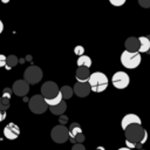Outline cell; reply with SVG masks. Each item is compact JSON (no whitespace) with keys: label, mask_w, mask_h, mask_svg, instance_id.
<instances>
[{"label":"cell","mask_w":150,"mask_h":150,"mask_svg":"<svg viewBox=\"0 0 150 150\" xmlns=\"http://www.w3.org/2000/svg\"><path fill=\"white\" fill-rule=\"evenodd\" d=\"M12 91L16 96H26L29 91V84L25 80H16L13 83Z\"/></svg>","instance_id":"cell-9"},{"label":"cell","mask_w":150,"mask_h":150,"mask_svg":"<svg viewBox=\"0 0 150 150\" xmlns=\"http://www.w3.org/2000/svg\"><path fill=\"white\" fill-rule=\"evenodd\" d=\"M77 66L79 67H87V68H90L91 67V59L88 56V55H81L79 56L77 59Z\"/></svg>","instance_id":"cell-17"},{"label":"cell","mask_w":150,"mask_h":150,"mask_svg":"<svg viewBox=\"0 0 150 150\" xmlns=\"http://www.w3.org/2000/svg\"><path fill=\"white\" fill-rule=\"evenodd\" d=\"M9 108V98H6L4 96L0 97V110L6 111Z\"/></svg>","instance_id":"cell-22"},{"label":"cell","mask_w":150,"mask_h":150,"mask_svg":"<svg viewBox=\"0 0 150 150\" xmlns=\"http://www.w3.org/2000/svg\"><path fill=\"white\" fill-rule=\"evenodd\" d=\"M18 62H19V60H18V57L15 55H8V56H6V66L8 68L15 67L18 64Z\"/></svg>","instance_id":"cell-20"},{"label":"cell","mask_w":150,"mask_h":150,"mask_svg":"<svg viewBox=\"0 0 150 150\" xmlns=\"http://www.w3.org/2000/svg\"><path fill=\"white\" fill-rule=\"evenodd\" d=\"M60 93V88L59 86L53 82V81H47L41 86V95L43 96L45 100L48 98H53L55 97L57 94Z\"/></svg>","instance_id":"cell-8"},{"label":"cell","mask_w":150,"mask_h":150,"mask_svg":"<svg viewBox=\"0 0 150 150\" xmlns=\"http://www.w3.org/2000/svg\"><path fill=\"white\" fill-rule=\"evenodd\" d=\"M138 4L143 8H150V0H138Z\"/></svg>","instance_id":"cell-27"},{"label":"cell","mask_w":150,"mask_h":150,"mask_svg":"<svg viewBox=\"0 0 150 150\" xmlns=\"http://www.w3.org/2000/svg\"><path fill=\"white\" fill-rule=\"evenodd\" d=\"M74 53H75V55L81 56V55L84 54V48H83L82 46H76V47L74 48Z\"/></svg>","instance_id":"cell-23"},{"label":"cell","mask_w":150,"mask_h":150,"mask_svg":"<svg viewBox=\"0 0 150 150\" xmlns=\"http://www.w3.org/2000/svg\"><path fill=\"white\" fill-rule=\"evenodd\" d=\"M95 150H105V149H104L103 146H97V148H96Z\"/></svg>","instance_id":"cell-35"},{"label":"cell","mask_w":150,"mask_h":150,"mask_svg":"<svg viewBox=\"0 0 150 150\" xmlns=\"http://www.w3.org/2000/svg\"><path fill=\"white\" fill-rule=\"evenodd\" d=\"M125 1H127V0H109V2H110L112 6H116V7H120V6L124 5Z\"/></svg>","instance_id":"cell-24"},{"label":"cell","mask_w":150,"mask_h":150,"mask_svg":"<svg viewBox=\"0 0 150 150\" xmlns=\"http://www.w3.org/2000/svg\"><path fill=\"white\" fill-rule=\"evenodd\" d=\"M130 124H142V121L136 114H127L121 121V127L124 130Z\"/></svg>","instance_id":"cell-12"},{"label":"cell","mask_w":150,"mask_h":150,"mask_svg":"<svg viewBox=\"0 0 150 150\" xmlns=\"http://www.w3.org/2000/svg\"><path fill=\"white\" fill-rule=\"evenodd\" d=\"M118 150H132V149H129V148H127V146H124V148H120Z\"/></svg>","instance_id":"cell-34"},{"label":"cell","mask_w":150,"mask_h":150,"mask_svg":"<svg viewBox=\"0 0 150 150\" xmlns=\"http://www.w3.org/2000/svg\"><path fill=\"white\" fill-rule=\"evenodd\" d=\"M2 30H4V23H2V21L0 20V34L2 33Z\"/></svg>","instance_id":"cell-33"},{"label":"cell","mask_w":150,"mask_h":150,"mask_svg":"<svg viewBox=\"0 0 150 150\" xmlns=\"http://www.w3.org/2000/svg\"><path fill=\"white\" fill-rule=\"evenodd\" d=\"M59 122H60V124H62V125H66L67 124V122H68V117L66 116V115H60V117H59Z\"/></svg>","instance_id":"cell-28"},{"label":"cell","mask_w":150,"mask_h":150,"mask_svg":"<svg viewBox=\"0 0 150 150\" xmlns=\"http://www.w3.org/2000/svg\"><path fill=\"white\" fill-rule=\"evenodd\" d=\"M5 118H6V111L0 110V122H2Z\"/></svg>","instance_id":"cell-32"},{"label":"cell","mask_w":150,"mask_h":150,"mask_svg":"<svg viewBox=\"0 0 150 150\" xmlns=\"http://www.w3.org/2000/svg\"><path fill=\"white\" fill-rule=\"evenodd\" d=\"M71 150H86L84 145H82V143H74V145L71 146Z\"/></svg>","instance_id":"cell-29"},{"label":"cell","mask_w":150,"mask_h":150,"mask_svg":"<svg viewBox=\"0 0 150 150\" xmlns=\"http://www.w3.org/2000/svg\"><path fill=\"white\" fill-rule=\"evenodd\" d=\"M142 56L138 52H128L124 50L121 54V63L127 69H135L141 64Z\"/></svg>","instance_id":"cell-3"},{"label":"cell","mask_w":150,"mask_h":150,"mask_svg":"<svg viewBox=\"0 0 150 150\" xmlns=\"http://www.w3.org/2000/svg\"><path fill=\"white\" fill-rule=\"evenodd\" d=\"M68 130H69V138H74L75 139V136L77 135V134H80V132H82V129H81V125L79 124V123H71L70 124V127L68 128Z\"/></svg>","instance_id":"cell-19"},{"label":"cell","mask_w":150,"mask_h":150,"mask_svg":"<svg viewBox=\"0 0 150 150\" xmlns=\"http://www.w3.org/2000/svg\"><path fill=\"white\" fill-rule=\"evenodd\" d=\"M28 107H29V110L34 114H43L48 108V105L41 94L32 96L28 101Z\"/></svg>","instance_id":"cell-5"},{"label":"cell","mask_w":150,"mask_h":150,"mask_svg":"<svg viewBox=\"0 0 150 150\" xmlns=\"http://www.w3.org/2000/svg\"><path fill=\"white\" fill-rule=\"evenodd\" d=\"M90 76V70L87 67H77L75 77L76 82H88V79Z\"/></svg>","instance_id":"cell-13"},{"label":"cell","mask_w":150,"mask_h":150,"mask_svg":"<svg viewBox=\"0 0 150 150\" xmlns=\"http://www.w3.org/2000/svg\"><path fill=\"white\" fill-rule=\"evenodd\" d=\"M20 135V128L15 123H8L4 128V136L7 139H15Z\"/></svg>","instance_id":"cell-11"},{"label":"cell","mask_w":150,"mask_h":150,"mask_svg":"<svg viewBox=\"0 0 150 150\" xmlns=\"http://www.w3.org/2000/svg\"><path fill=\"white\" fill-rule=\"evenodd\" d=\"M1 1H2V2H4V4H7V2H8V1H9V0H1Z\"/></svg>","instance_id":"cell-37"},{"label":"cell","mask_w":150,"mask_h":150,"mask_svg":"<svg viewBox=\"0 0 150 150\" xmlns=\"http://www.w3.org/2000/svg\"><path fill=\"white\" fill-rule=\"evenodd\" d=\"M60 93H61V95H62V100H64V101L71 98V96H73V94H74L73 88L69 87V86H63V87H61V88H60Z\"/></svg>","instance_id":"cell-18"},{"label":"cell","mask_w":150,"mask_h":150,"mask_svg":"<svg viewBox=\"0 0 150 150\" xmlns=\"http://www.w3.org/2000/svg\"><path fill=\"white\" fill-rule=\"evenodd\" d=\"M6 66V56L0 54V68L1 67H5Z\"/></svg>","instance_id":"cell-30"},{"label":"cell","mask_w":150,"mask_h":150,"mask_svg":"<svg viewBox=\"0 0 150 150\" xmlns=\"http://www.w3.org/2000/svg\"><path fill=\"white\" fill-rule=\"evenodd\" d=\"M138 41H139L138 53H146L149 50V48H150V40L146 36H139Z\"/></svg>","instance_id":"cell-16"},{"label":"cell","mask_w":150,"mask_h":150,"mask_svg":"<svg viewBox=\"0 0 150 150\" xmlns=\"http://www.w3.org/2000/svg\"><path fill=\"white\" fill-rule=\"evenodd\" d=\"M50 137L55 143H66L69 139V130L66 125H55L50 131Z\"/></svg>","instance_id":"cell-6"},{"label":"cell","mask_w":150,"mask_h":150,"mask_svg":"<svg viewBox=\"0 0 150 150\" xmlns=\"http://www.w3.org/2000/svg\"><path fill=\"white\" fill-rule=\"evenodd\" d=\"M125 139L132 143H141L144 144L148 139V132L142 127V124H130L124 129Z\"/></svg>","instance_id":"cell-1"},{"label":"cell","mask_w":150,"mask_h":150,"mask_svg":"<svg viewBox=\"0 0 150 150\" xmlns=\"http://www.w3.org/2000/svg\"><path fill=\"white\" fill-rule=\"evenodd\" d=\"M2 93H4V94H2V96H4V97H6V98H11V96H12V94H13V91H12V89H11V88H5Z\"/></svg>","instance_id":"cell-26"},{"label":"cell","mask_w":150,"mask_h":150,"mask_svg":"<svg viewBox=\"0 0 150 150\" xmlns=\"http://www.w3.org/2000/svg\"><path fill=\"white\" fill-rule=\"evenodd\" d=\"M84 139H86V136H84L83 132H80V134H77V135L75 136V142H76V143H82Z\"/></svg>","instance_id":"cell-25"},{"label":"cell","mask_w":150,"mask_h":150,"mask_svg":"<svg viewBox=\"0 0 150 150\" xmlns=\"http://www.w3.org/2000/svg\"><path fill=\"white\" fill-rule=\"evenodd\" d=\"M124 47H125V50L128 52H138V48H139L138 38H135V36L128 38L124 42Z\"/></svg>","instance_id":"cell-14"},{"label":"cell","mask_w":150,"mask_h":150,"mask_svg":"<svg viewBox=\"0 0 150 150\" xmlns=\"http://www.w3.org/2000/svg\"><path fill=\"white\" fill-rule=\"evenodd\" d=\"M42 76H43V73H42L41 68L38 66H29L28 68H26V70L23 73V80L28 84L39 83L41 81Z\"/></svg>","instance_id":"cell-4"},{"label":"cell","mask_w":150,"mask_h":150,"mask_svg":"<svg viewBox=\"0 0 150 150\" xmlns=\"http://www.w3.org/2000/svg\"><path fill=\"white\" fill-rule=\"evenodd\" d=\"M139 150H143V149H139Z\"/></svg>","instance_id":"cell-38"},{"label":"cell","mask_w":150,"mask_h":150,"mask_svg":"<svg viewBox=\"0 0 150 150\" xmlns=\"http://www.w3.org/2000/svg\"><path fill=\"white\" fill-rule=\"evenodd\" d=\"M45 101H46V103H47L48 107L56 105L57 103H60V102L62 101V95H61V93H59L55 97H53V98H48V100H45Z\"/></svg>","instance_id":"cell-21"},{"label":"cell","mask_w":150,"mask_h":150,"mask_svg":"<svg viewBox=\"0 0 150 150\" xmlns=\"http://www.w3.org/2000/svg\"><path fill=\"white\" fill-rule=\"evenodd\" d=\"M112 86L116 89H124L130 83V77L125 71H116L111 77Z\"/></svg>","instance_id":"cell-7"},{"label":"cell","mask_w":150,"mask_h":150,"mask_svg":"<svg viewBox=\"0 0 150 150\" xmlns=\"http://www.w3.org/2000/svg\"><path fill=\"white\" fill-rule=\"evenodd\" d=\"M73 91L76 96L79 97H86L90 94V86L88 84V82H76L74 84Z\"/></svg>","instance_id":"cell-10"},{"label":"cell","mask_w":150,"mask_h":150,"mask_svg":"<svg viewBox=\"0 0 150 150\" xmlns=\"http://www.w3.org/2000/svg\"><path fill=\"white\" fill-rule=\"evenodd\" d=\"M146 38H148V39H149V40H150V35H148V36H146ZM146 54H149V55H150V48H149V50H148V52H146Z\"/></svg>","instance_id":"cell-36"},{"label":"cell","mask_w":150,"mask_h":150,"mask_svg":"<svg viewBox=\"0 0 150 150\" xmlns=\"http://www.w3.org/2000/svg\"><path fill=\"white\" fill-rule=\"evenodd\" d=\"M109 80L104 73L101 71H94L90 73V76L88 79V84L90 86V90L94 93H102L108 88Z\"/></svg>","instance_id":"cell-2"},{"label":"cell","mask_w":150,"mask_h":150,"mask_svg":"<svg viewBox=\"0 0 150 150\" xmlns=\"http://www.w3.org/2000/svg\"><path fill=\"white\" fill-rule=\"evenodd\" d=\"M49 108V110H50V112L53 114V115H62V114H64V111H66V109H67V103H66V101L64 100H62L60 103H57L56 105H52V107H48Z\"/></svg>","instance_id":"cell-15"},{"label":"cell","mask_w":150,"mask_h":150,"mask_svg":"<svg viewBox=\"0 0 150 150\" xmlns=\"http://www.w3.org/2000/svg\"><path fill=\"white\" fill-rule=\"evenodd\" d=\"M125 145H127V148H129V149H134V148H135V143H132V142H130V141H127V139H125Z\"/></svg>","instance_id":"cell-31"}]
</instances>
